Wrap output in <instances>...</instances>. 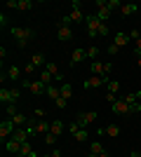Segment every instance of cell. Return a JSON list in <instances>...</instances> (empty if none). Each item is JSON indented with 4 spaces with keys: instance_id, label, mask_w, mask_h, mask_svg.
I'll use <instances>...</instances> for the list:
<instances>
[{
    "instance_id": "8d00e7d4",
    "label": "cell",
    "mask_w": 141,
    "mask_h": 157,
    "mask_svg": "<svg viewBox=\"0 0 141 157\" xmlns=\"http://www.w3.org/2000/svg\"><path fill=\"white\" fill-rule=\"evenodd\" d=\"M129 38H132V40L136 42V40L141 38V31H139V28H132V31H129Z\"/></svg>"
},
{
    "instance_id": "7bdbcfd3",
    "label": "cell",
    "mask_w": 141,
    "mask_h": 157,
    "mask_svg": "<svg viewBox=\"0 0 141 157\" xmlns=\"http://www.w3.org/2000/svg\"><path fill=\"white\" fill-rule=\"evenodd\" d=\"M45 115H47L45 108H35V117H45Z\"/></svg>"
},
{
    "instance_id": "bcb514c9",
    "label": "cell",
    "mask_w": 141,
    "mask_h": 157,
    "mask_svg": "<svg viewBox=\"0 0 141 157\" xmlns=\"http://www.w3.org/2000/svg\"><path fill=\"white\" fill-rule=\"evenodd\" d=\"M87 157H111L108 152H101V155H87Z\"/></svg>"
},
{
    "instance_id": "2e32d148",
    "label": "cell",
    "mask_w": 141,
    "mask_h": 157,
    "mask_svg": "<svg viewBox=\"0 0 141 157\" xmlns=\"http://www.w3.org/2000/svg\"><path fill=\"white\" fill-rule=\"evenodd\" d=\"M139 12V5H134V2H125V5L120 7V14L122 17H132V14Z\"/></svg>"
},
{
    "instance_id": "d6986e66",
    "label": "cell",
    "mask_w": 141,
    "mask_h": 157,
    "mask_svg": "<svg viewBox=\"0 0 141 157\" xmlns=\"http://www.w3.org/2000/svg\"><path fill=\"white\" fill-rule=\"evenodd\" d=\"M129 40H132V38H129V33H115V35H113V45L125 47V45L129 42Z\"/></svg>"
},
{
    "instance_id": "44dd1931",
    "label": "cell",
    "mask_w": 141,
    "mask_h": 157,
    "mask_svg": "<svg viewBox=\"0 0 141 157\" xmlns=\"http://www.w3.org/2000/svg\"><path fill=\"white\" fill-rule=\"evenodd\" d=\"M5 150L10 152V155H19V152H21V143H17V141L10 138V141L5 143Z\"/></svg>"
},
{
    "instance_id": "484cf974",
    "label": "cell",
    "mask_w": 141,
    "mask_h": 157,
    "mask_svg": "<svg viewBox=\"0 0 141 157\" xmlns=\"http://www.w3.org/2000/svg\"><path fill=\"white\" fill-rule=\"evenodd\" d=\"M73 96V87H71V82H64V85H61V98H71Z\"/></svg>"
},
{
    "instance_id": "7c38bea8",
    "label": "cell",
    "mask_w": 141,
    "mask_h": 157,
    "mask_svg": "<svg viewBox=\"0 0 141 157\" xmlns=\"http://www.w3.org/2000/svg\"><path fill=\"white\" fill-rule=\"evenodd\" d=\"M57 38H59L61 42H71V40H73V28H71V26H66V24H59Z\"/></svg>"
},
{
    "instance_id": "8992f818",
    "label": "cell",
    "mask_w": 141,
    "mask_h": 157,
    "mask_svg": "<svg viewBox=\"0 0 141 157\" xmlns=\"http://www.w3.org/2000/svg\"><path fill=\"white\" fill-rule=\"evenodd\" d=\"M96 120H99V113H96V110H87V113H78L75 122H78L80 127H85V129H87V127L92 124V122H96Z\"/></svg>"
},
{
    "instance_id": "7dc6e473",
    "label": "cell",
    "mask_w": 141,
    "mask_h": 157,
    "mask_svg": "<svg viewBox=\"0 0 141 157\" xmlns=\"http://www.w3.org/2000/svg\"><path fill=\"white\" fill-rule=\"evenodd\" d=\"M28 157H40V155H38V152H35V150H33V152H31V155H28Z\"/></svg>"
},
{
    "instance_id": "f1b7e54d",
    "label": "cell",
    "mask_w": 141,
    "mask_h": 157,
    "mask_svg": "<svg viewBox=\"0 0 141 157\" xmlns=\"http://www.w3.org/2000/svg\"><path fill=\"white\" fill-rule=\"evenodd\" d=\"M120 7H122L120 0H106V10L108 12H115V10H120Z\"/></svg>"
},
{
    "instance_id": "ba28073f",
    "label": "cell",
    "mask_w": 141,
    "mask_h": 157,
    "mask_svg": "<svg viewBox=\"0 0 141 157\" xmlns=\"http://www.w3.org/2000/svg\"><path fill=\"white\" fill-rule=\"evenodd\" d=\"M14 131H17V127H14L12 120H2V122H0V138H2V143H5V138L7 141L12 138Z\"/></svg>"
},
{
    "instance_id": "f546056e",
    "label": "cell",
    "mask_w": 141,
    "mask_h": 157,
    "mask_svg": "<svg viewBox=\"0 0 141 157\" xmlns=\"http://www.w3.org/2000/svg\"><path fill=\"white\" fill-rule=\"evenodd\" d=\"M31 152H33V145L28 143V141H26V143H21V152H19V157H28Z\"/></svg>"
},
{
    "instance_id": "ac0fdd59",
    "label": "cell",
    "mask_w": 141,
    "mask_h": 157,
    "mask_svg": "<svg viewBox=\"0 0 141 157\" xmlns=\"http://www.w3.org/2000/svg\"><path fill=\"white\" fill-rule=\"evenodd\" d=\"M7 78L12 80V82H21V68L19 66H10L7 68Z\"/></svg>"
},
{
    "instance_id": "e0dca14e",
    "label": "cell",
    "mask_w": 141,
    "mask_h": 157,
    "mask_svg": "<svg viewBox=\"0 0 141 157\" xmlns=\"http://www.w3.org/2000/svg\"><path fill=\"white\" fill-rule=\"evenodd\" d=\"M47 98H52V101H57V98L61 96V85H47Z\"/></svg>"
},
{
    "instance_id": "277c9868",
    "label": "cell",
    "mask_w": 141,
    "mask_h": 157,
    "mask_svg": "<svg viewBox=\"0 0 141 157\" xmlns=\"http://www.w3.org/2000/svg\"><path fill=\"white\" fill-rule=\"evenodd\" d=\"M21 85H24V89H28V92L33 94V96H40V94L47 92V85L42 80H28V82H21Z\"/></svg>"
},
{
    "instance_id": "b9f144b4",
    "label": "cell",
    "mask_w": 141,
    "mask_h": 157,
    "mask_svg": "<svg viewBox=\"0 0 141 157\" xmlns=\"http://www.w3.org/2000/svg\"><path fill=\"white\" fill-rule=\"evenodd\" d=\"M0 24H2V26H7V24H10V17H7V14H5V12L0 14Z\"/></svg>"
},
{
    "instance_id": "c3c4849f",
    "label": "cell",
    "mask_w": 141,
    "mask_h": 157,
    "mask_svg": "<svg viewBox=\"0 0 141 157\" xmlns=\"http://www.w3.org/2000/svg\"><path fill=\"white\" fill-rule=\"evenodd\" d=\"M136 66H139V68H141V56H139V59H136Z\"/></svg>"
},
{
    "instance_id": "6da1fadb",
    "label": "cell",
    "mask_w": 141,
    "mask_h": 157,
    "mask_svg": "<svg viewBox=\"0 0 141 157\" xmlns=\"http://www.w3.org/2000/svg\"><path fill=\"white\" fill-rule=\"evenodd\" d=\"M10 33H12L17 47H21V49L28 47V45H31V40L35 38V31L31 26H12V28H10Z\"/></svg>"
},
{
    "instance_id": "4dcf8cb0",
    "label": "cell",
    "mask_w": 141,
    "mask_h": 157,
    "mask_svg": "<svg viewBox=\"0 0 141 157\" xmlns=\"http://www.w3.org/2000/svg\"><path fill=\"white\" fill-rule=\"evenodd\" d=\"M125 103H129V105H134V103H139V96H136L134 92H129V94H125V98H122Z\"/></svg>"
},
{
    "instance_id": "4fadbf2b",
    "label": "cell",
    "mask_w": 141,
    "mask_h": 157,
    "mask_svg": "<svg viewBox=\"0 0 141 157\" xmlns=\"http://www.w3.org/2000/svg\"><path fill=\"white\" fill-rule=\"evenodd\" d=\"M111 110H113L115 115H129V110H132V108H129V103H125L122 98H118V101L111 105Z\"/></svg>"
},
{
    "instance_id": "83f0119b",
    "label": "cell",
    "mask_w": 141,
    "mask_h": 157,
    "mask_svg": "<svg viewBox=\"0 0 141 157\" xmlns=\"http://www.w3.org/2000/svg\"><path fill=\"white\" fill-rule=\"evenodd\" d=\"M96 56H99V47H96V45H89L87 47V59L89 61H96Z\"/></svg>"
},
{
    "instance_id": "d4e9b609",
    "label": "cell",
    "mask_w": 141,
    "mask_h": 157,
    "mask_svg": "<svg viewBox=\"0 0 141 157\" xmlns=\"http://www.w3.org/2000/svg\"><path fill=\"white\" fill-rule=\"evenodd\" d=\"M106 92L108 94H118L120 92V82H118V80H108L106 82Z\"/></svg>"
},
{
    "instance_id": "603a6c76",
    "label": "cell",
    "mask_w": 141,
    "mask_h": 157,
    "mask_svg": "<svg viewBox=\"0 0 141 157\" xmlns=\"http://www.w3.org/2000/svg\"><path fill=\"white\" fill-rule=\"evenodd\" d=\"M12 122H14V127L19 129V127H26V124H28V117L24 115V113H17V115L12 117Z\"/></svg>"
},
{
    "instance_id": "60d3db41",
    "label": "cell",
    "mask_w": 141,
    "mask_h": 157,
    "mask_svg": "<svg viewBox=\"0 0 141 157\" xmlns=\"http://www.w3.org/2000/svg\"><path fill=\"white\" fill-rule=\"evenodd\" d=\"M118 49H120L118 45H108V49H106V52L111 54V56H115V54H118Z\"/></svg>"
},
{
    "instance_id": "f907efd6",
    "label": "cell",
    "mask_w": 141,
    "mask_h": 157,
    "mask_svg": "<svg viewBox=\"0 0 141 157\" xmlns=\"http://www.w3.org/2000/svg\"><path fill=\"white\" fill-rule=\"evenodd\" d=\"M139 157H141V150H139Z\"/></svg>"
},
{
    "instance_id": "52a82bcc",
    "label": "cell",
    "mask_w": 141,
    "mask_h": 157,
    "mask_svg": "<svg viewBox=\"0 0 141 157\" xmlns=\"http://www.w3.org/2000/svg\"><path fill=\"white\" fill-rule=\"evenodd\" d=\"M68 131L73 134V138L78 141V143H82V141H87V138H89V131L85 129V127H80L78 122H71V124H68Z\"/></svg>"
},
{
    "instance_id": "4316f807",
    "label": "cell",
    "mask_w": 141,
    "mask_h": 157,
    "mask_svg": "<svg viewBox=\"0 0 141 157\" xmlns=\"http://www.w3.org/2000/svg\"><path fill=\"white\" fill-rule=\"evenodd\" d=\"M40 80L45 82V85H54V75H52L49 71H47V68H42V73H40Z\"/></svg>"
},
{
    "instance_id": "74e56055",
    "label": "cell",
    "mask_w": 141,
    "mask_h": 157,
    "mask_svg": "<svg viewBox=\"0 0 141 157\" xmlns=\"http://www.w3.org/2000/svg\"><path fill=\"white\" fill-rule=\"evenodd\" d=\"M5 7H10V10H19V0H7Z\"/></svg>"
},
{
    "instance_id": "9c48e42d",
    "label": "cell",
    "mask_w": 141,
    "mask_h": 157,
    "mask_svg": "<svg viewBox=\"0 0 141 157\" xmlns=\"http://www.w3.org/2000/svg\"><path fill=\"white\" fill-rule=\"evenodd\" d=\"M94 17H96L101 24H106V21L111 19V12L106 10V0H96V12H94Z\"/></svg>"
},
{
    "instance_id": "f6af8a7d",
    "label": "cell",
    "mask_w": 141,
    "mask_h": 157,
    "mask_svg": "<svg viewBox=\"0 0 141 157\" xmlns=\"http://www.w3.org/2000/svg\"><path fill=\"white\" fill-rule=\"evenodd\" d=\"M49 155H52V157H61V150H59V148H54V150L49 152Z\"/></svg>"
},
{
    "instance_id": "d6a6232c",
    "label": "cell",
    "mask_w": 141,
    "mask_h": 157,
    "mask_svg": "<svg viewBox=\"0 0 141 157\" xmlns=\"http://www.w3.org/2000/svg\"><path fill=\"white\" fill-rule=\"evenodd\" d=\"M57 138H59V136H54L52 131H47L45 136H42V141H45V143H47V145H54V143H57Z\"/></svg>"
},
{
    "instance_id": "d590c367",
    "label": "cell",
    "mask_w": 141,
    "mask_h": 157,
    "mask_svg": "<svg viewBox=\"0 0 141 157\" xmlns=\"http://www.w3.org/2000/svg\"><path fill=\"white\" fill-rule=\"evenodd\" d=\"M24 73H26V75H33V73H35V66L31 63V61H28V63L24 66Z\"/></svg>"
},
{
    "instance_id": "5b68a950",
    "label": "cell",
    "mask_w": 141,
    "mask_h": 157,
    "mask_svg": "<svg viewBox=\"0 0 141 157\" xmlns=\"http://www.w3.org/2000/svg\"><path fill=\"white\" fill-rule=\"evenodd\" d=\"M111 68H113L111 63H101L99 59L89 63V71H92V75H99V78H108V75H111Z\"/></svg>"
},
{
    "instance_id": "8fae6325",
    "label": "cell",
    "mask_w": 141,
    "mask_h": 157,
    "mask_svg": "<svg viewBox=\"0 0 141 157\" xmlns=\"http://www.w3.org/2000/svg\"><path fill=\"white\" fill-rule=\"evenodd\" d=\"M111 78H99V75H89L87 80H85V89H99L101 85H106Z\"/></svg>"
},
{
    "instance_id": "836d02e7",
    "label": "cell",
    "mask_w": 141,
    "mask_h": 157,
    "mask_svg": "<svg viewBox=\"0 0 141 157\" xmlns=\"http://www.w3.org/2000/svg\"><path fill=\"white\" fill-rule=\"evenodd\" d=\"M19 10H24V12L33 10V0H19Z\"/></svg>"
},
{
    "instance_id": "1f68e13d",
    "label": "cell",
    "mask_w": 141,
    "mask_h": 157,
    "mask_svg": "<svg viewBox=\"0 0 141 157\" xmlns=\"http://www.w3.org/2000/svg\"><path fill=\"white\" fill-rule=\"evenodd\" d=\"M17 113H19V110H17V103H10V105H5V115H7L10 120H12L14 115H17Z\"/></svg>"
},
{
    "instance_id": "30bf717a",
    "label": "cell",
    "mask_w": 141,
    "mask_h": 157,
    "mask_svg": "<svg viewBox=\"0 0 141 157\" xmlns=\"http://www.w3.org/2000/svg\"><path fill=\"white\" fill-rule=\"evenodd\" d=\"M71 7H73V10H71V14H68V17H71V21H73V24H80V21H85V14H82V10H80V2H78V0H73V2H71Z\"/></svg>"
},
{
    "instance_id": "e575fe53",
    "label": "cell",
    "mask_w": 141,
    "mask_h": 157,
    "mask_svg": "<svg viewBox=\"0 0 141 157\" xmlns=\"http://www.w3.org/2000/svg\"><path fill=\"white\" fill-rule=\"evenodd\" d=\"M54 105H57V108H61V110H64V108H66V105H68V101H66V98H57V101H54Z\"/></svg>"
},
{
    "instance_id": "3957f363",
    "label": "cell",
    "mask_w": 141,
    "mask_h": 157,
    "mask_svg": "<svg viewBox=\"0 0 141 157\" xmlns=\"http://www.w3.org/2000/svg\"><path fill=\"white\" fill-rule=\"evenodd\" d=\"M85 24H87V38L94 40L96 35H99V28H101V21L94 17V14H87L85 17Z\"/></svg>"
},
{
    "instance_id": "9a60e30c",
    "label": "cell",
    "mask_w": 141,
    "mask_h": 157,
    "mask_svg": "<svg viewBox=\"0 0 141 157\" xmlns=\"http://www.w3.org/2000/svg\"><path fill=\"white\" fill-rule=\"evenodd\" d=\"M66 129H68V127L64 124L61 120H54V122H49V131H52L54 136H61V134H64Z\"/></svg>"
},
{
    "instance_id": "ee69618b",
    "label": "cell",
    "mask_w": 141,
    "mask_h": 157,
    "mask_svg": "<svg viewBox=\"0 0 141 157\" xmlns=\"http://www.w3.org/2000/svg\"><path fill=\"white\" fill-rule=\"evenodd\" d=\"M106 101H111V105H113L118 98H115V94H108V92H106Z\"/></svg>"
},
{
    "instance_id": "7402d4cb",
    "label": "cell",
    "mask_w": 141,
    "mask_h": 157,
    "mask_svg": "<svg viewBox=\"0 0 141 157\" xmlns=\"http://www.w3.org/2000/svg\"><path fill=\"white\" fill-rule=\"evenodd\" d=\"M104 134L111 136V138H118V136H120V127H118V124H106V127H104Z\"/></svg>"
},
{
    "instance_id": "ffe728a7",
    "label": "cell",
    "mask_w": 141,
    "mask_h": 157,
    "mask_svg": "<svg viewBox=\"0 0 141 157\" xmlns=\"http://www.w3.org/2000/svg\"><path fill=\"white\" fill-rule=\"evenodd\" d=\"M31 63H33L35 68H45V66H47V61H45V54H42V52H35L33 56H31Z\"/></svg>"
},
{
    "instance_id": "ab89813d",
    "label": "cell",
    "mask_w": 141,
    "mask_h": 157,
    "mask_svg": "<svg viewBox=\"0 0 141 157\" xmlns=\"http://www.w3.org/2000/svg\"><path fill=\"white\" fill-rule=\"evenodd\" d=\"M134 56H136V59L141 56V38L136 40V45H134Z\"/></svg>"
},
{
    "instance_id": "5bb4252c",
    "label": "cell",
    "mask_w": 141,
    "mask_h": 157,
    "mask_svg": "<svg viewBox=\"0 0 141 157\" xmlns=\"http://www.w3.org/2000/svg\"><path fill=\"white\" fill-rule=\"evenodd\" d=\"M87 59V49H73V54H71V66H78V63H82V61Z\"/></svg>"
},
{
    "instance_id": "f35d334b",
    "label": "cell",
    "mask_w": 141,
    "mask_h": 157,
    "mask_svg": "<svg viewBox=\"0 0 141 157\" xmlns=\"http://www.w3.org/2000/svg\"><path fill=\"white\" fill-rule=\"evenodd\" d=\"M108 31H111V28H108V24H101V28H99V35H101V38H106V35H108Z\"/></svg>"
},
{
    "instance_id": "7a4b0ae2",
    "label": "cell",
    "mask_w": 141,
    "mask_h": 157,
    "mask_svg": "<svg viewBox=\"0 0 141 157\" xmlns=\"http://www.w3.org/2000/svg\"><path fill=\"white\" fill-rule=\"evenodd\" d=\"M21 96V89L19 87H14V89H7V87H2L0 89V101H2V105H10V103H17Z\"/></svg>"
},
{
    "instance_id": "681fc988",
    "label": "cell",
    "mask_w": 141,
    "mask_h": 157,
    "mask_svg": "<svg viewBox=\"0 0 141 157\" xmlns=\"http://www.w3.org/2000/svg\"><path fill=\"white\" fill-rule=\"evenodd\" d=\"M42 157H52V155H42Z\"/></svg>"
},
{
    "instance_id": "cb8c5ba5",
    "label": "cell",
    "mask_w": 141,
    "mask_h": 157,
    "mask_svg": "<svg viewBox=\"0 0 141 157\" xmlns=\"http://www.w3.org/2000/svg\"><path fill=\"white\" fill-rule=\"evenodd\" d=\"M101 152H106L104 150V143L101 141H92L89 143V155H101Z\"/></svg>"
}]
</instances>
